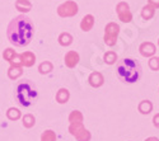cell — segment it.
Here are the masks:
<instances>
[{
  "mask_svg": "<svg viewBox=\"0 0 159 141\" xmlns=\"http://www.w3.org/2000/svg\"><path fill=\"white\" fill-rule=\"evenodd\" d=\"M116 60H117V55L115 52H112V51H110V52H107L104 55V61L107 64H110V65H111V64H113Z\"/></svg>",
  "mask_w": 159,
  "mask_h": 141,
  "instance_id": "ac0fdd59",
  "label": "cell"
},
{
  "mask_svg": "<svg viewBox=\"0 0 159 141\" xmlns=\"http://www.w3.org/2000/svg\"><path fill=\"white\" fill-rule=\"evenodd\" d=\"M149 3H150V5H153L154 8H155V7L159 8V0H149Z\"/></svg>",
  "mask_w": 159,
  "mask_h": 141,
  "instance_id": "603a6c76",
  "label": "cell"
},
{
  "mask_svg": "<svg viewBox=\"0 0 159 141\" xmlns=\"http://www.w3.org/2000/svg\"><path fill=\"white\" fill-rule=\"evenodd\" d=\"M154 52H155V46L153 43H150V42H145V43H143L140 46V54L143 56H145V57L154 55Z\"/></svg>",
  "mask_w": 159,
  "mask_h": 141,
  "instance_id": "ba28073f",
  "label": "cell"
},
{
  "mask_svg": "<svg viewBox=\"0 0 159 141\" xmlns=\"http://www.w3.org/2000/svg\"><path fill=\"white\" fill-rule=\"evenodd\" d=\"M33 33H34L33 23L28 17H25V15L16 17L9 23L8 31H7L8 40L16 47L27 46L32 40Z\"/></svg>",
  "mask_w": 159,
  "mask_h": 141,
  "instance_id": "6da1fadb",
  "label": "cell"
},
{
  "mask_svg": "<svg viewBox=\"0 0 159 141\" xmlns=\"http://www.w3.org/2000/svg\"><path fill=\"white\" fill-rule=\"evenodd\" d=\"M122 8H124V10L121 9L120 5H117V14H118V17H120V19L122 22H130L132 19V15H131V13L129 10V5L126 3H122Z\"/></svg>",
  "mask_w": 159,
  "mask_h": 141,
  "instance_id": "8992f818",
  "label": "cell"
},
{
  "mask_svg": "<svg viewBox=\"0 0 159 141\" xmlns=\"http://www.w3.org/2000/svg\"><path fill=\"white\" fill-rule=\"evenodd\" d=\"M145 141H159V140H158V139H155V137H150V139L145 140Z\"/></svg>",
  "mask_w": 159,
  "mask_h": 141,
  "instance_id": "d4e9b609",
  "label": "cell"
},
{
  "mask_svg": "<svg viewBox=\"0 0 159 141\" xmlns=\"http://www.w3.org/2000/svg\"><path fill=\"white\" fill-rule=\"evenodd\" d=\"M19 116H20V112L17 108H10L8 111V117L10 120H17V118H19Z\"/></svg>",
  "mask_w": 159,
  "mask_h": 141,
  "instance_id": "ffe728a7",
  "label": "cell"
},
{
  "mask_svg": "<svg viewBox=\"0 0 159 141\" xmlns=\"http://www.w3.org/2000/svg\"><path fill=\"white\" fill-rule=\"evenodd\" d=\"M118 31H120V27L116 23H110L106 27V33H104V42L108 46H112L116 43V38L118 34Z\"/></svg>",
  "mask_w": 159,
  "mask_h": 141,
  "instance_id": "277c9868",
  "label": "cell"
},
{
  "mask_svg": "<svg viewBox=\"0 0 159 141\" xmlns=\"http://www.w3.org/2000/svg\"><path fill=\"white\" fill-rule=\"evenodd\" d=\"M16 97L18 102L23 107H30L33 104L37 99V90L36 86L31 83V80H24L17 86L16 90Z\"/></svg>",
  "mask_w": 159,
  "mask_h": 141,
  "instance_id": "3957f363",
  "label": "cell"
},
{
  "mask_svg": "<svg viewBox=\"0 0 159 141\" xmlns=\"http://www.w3.org/2000/svg\"><path fill=\"white\" fill-rule=\"evenodd\" d=\"M149 65H150V68L152 69H158L159 68V62H158V59H152L150 61H149Z\"/></svg>",
  "mask_w": 159,
  "mask_h": 141,
  "instance_id": "7402d4cb",
  "label": "cell"
},
{
  "mask_svg": "<svg viewBox=\"0 0 159 141\" xmlns=\"http://www.w3.org/2000/svg\"><path fill=\"white\" fill-rule=\"evenodd\" d=\"M52 70V65L48 62V61H45L43 64H41L39 65V73L41 74H47V73H50Z\"/></svg>",
  "mask_w": 159,
  "mask_h": 141,
  "instance_id": "e0dca14e",
  "label": "cell"
},
{
  "mask_svg": "<svg viewBox=\"0 0 159 141\" xmlns=\"http://www.w3.org/2000/svg\"><path fill=\"white\" fill-rule=\"evenodd\" d=\"M89 82H90V85H93V86H101L103 83V78L99 73H93L90 75Z\"/></svg>",
  "mask_w": 159,
  "mask_h": 141,
  "instance_id": "30bf717a",
  "label": "cell"
},
{
  "mask_svg": "<svg viewBox=\"0 0 159 141\" xmlns=\"http://www.w3.org/2000/svg\"><path fill=\"white\" fill-rule=\"evenodd\" d=\"M79 61V55L75 52V51H70V52L66 54L65 56V64L68 68H74Z\"/></svg>",
  "mask_w": 159,
  "mask_h": 141,
  "instance_id": "52a82bcc",
  "label": "cell"
},
{
  "mask_svg": "<svg viewBox=\"0 0 159 141\" xmlns=\"http://www.w3.org/2000/svg\"><path fill=\"white\" fill-rule=\"evenodd\" d=\"M139 111L141 113H149L152 111V103L149 100H143L139 106Z\"/></svg>",
  "mask_w": 159,
  "mask_h": 141,
  "instance_id": "2e32d148",
  "label": "cell"
},
{
  "mask_svg": "<svg viewBox=\"0 0 159 141\" xmlns=\"http://www.w3.org/2000/svg\"><path fill=\"white\" fill-rule=\"evenodd\" d=\"M57 13L60 17H73L78 13V5L74 2H66L57 8Z\"/></svg>",
  "mask_w": 159,
  "mask_h": 141,
  "instance_id": "5b68a950",
  "label": "cell"
},
{
  "mask_svg": "<svg viewBox=\"0 0 159 141\" xmlns=\"http://www.w3.org/2000/svg\"><path fill=\"white\" fill-rule=\"evenodd\" d=\"M154 125L157 127H159V114H157V116L154 117Z\"/></svg>",
  "mask_w": 159,
  "mask_h": 141,
  "instance_id": "cb8c5ba5",
  "label": "cell"
},
{
  "mask_svg": "<svg viewBox=\"0 0 159 141\" xmlns=\"http://www.w3.org/2000/svg\"><path fill=\"white\" fill-rule=\"evenodd\" d=\"M93 24H94V18L93 15H85L80 23V28L84 31V32H88L92 29V27H93Z\"/></svg>",
  "mask_w": 159,
  "mask_h": 141,
  "instance_id": "9c48e42d",
  "label": "cell"
},
{
  "mask_svg": "<svg viewBox=\"0 0 159 141\" xmlns=\"http://www.w3.org/2000/svg\"><path fill=\"white\" fill-rule=\"evenodd\" d=\"M117 75L125 83H136L141 76V66L138 60L126 57L117 64Z\"/></svg>",
  "mask_w": 159,
  "mask_h": 141,
  "instance_id": "7a4b0ae2",
  "label": "cell"
},
{
  "mask_svg": "<svg viewBox=\"0 0 159 141\" xmlns=\"http://www.w3.org/2000/svg\"><path fill=\"white\" fill-rule=\"evenodd\" d=\"M141 15L144 19H150L153 15H154V8L152 5H147L143 8V11H141Z\"/></svg>",
  "mask_w": 159,
  "mask_h": 141,
  "instance_id": "8fae6325",
  "label": "cell"
},
{
  "mask_svg": "<svg viewBox=\"0 0 159 141\" xmlns=\"http://www.w3.org/2000/svg\"><path fill=\"white\" fill-rule=\"evenodd\" d=\"M56 140V137H55V134L52 132V131H46V132H43V135H42V139H41V141H55Z\"/></svg>",
  "mask_w": 159,
  "mask_h": 141,
  "instance_id": "d6986e66",
  "label": "cell"
},
{
  "mask_svg": "<svg viewBox=\"0 0 159 141\" xmlns=\"http://www.w3.org/2000/svg\"><path fill=\"white\" fill-rule=\"evenodd\" d=\"M16 7L20 11H30L31 10V4L27 2V0H18Z\"/></svg>",
  "mask_w": 159,
  "mask_h": 141,
  "instance_id": "7c38bea8",
  "label": "cell"
},
{
  "mask_svg": "<svg viewBox=\"0 0 159 141\" xmlns=\"http://www.w3.org/2000/svg\"><path fill=\"white\" fill-rule=\"evenodd\" d=\"M56 99H57L59 103H65V102L69 99V92L66 90V89H60L57 95H56Z\"/></svg>",
  "mask_w": 159,
  "mask_h": 141,
  "instance_id": "4fadbf2b",
  "label": "cell"
},
{
  "mask_svg": "<svg viewBox=\"0 0 159 141\" xmlns=\"http://www.w3.org/2000/svg\"><path fill=\"white\" fill-rule=\"evenodd\" d=\"M22 60H23V64L25 66H31L34 62V55L31 54V52H25V54L22 55Z\"/></svg>",
  "mask_w": 159,
  "mask_h": 141,
  "instance_id": "5bb4252c",
  "label": "cell"
},
{
  "mask_svg": "<svg viewBox=\"0 0 159 141\" xmlns=\"http://www.w3.org/2000/svg\"><path fill=\"white\" fill-rule=\"evenodd\" d=\"M33 123H34V118L31 116V114H27V116H24V118H23V125H24L25 127H32Z\"/></svg>",
  "mask_w": 159,
  "mask_h": 141,
  "instance_id": "44dd1931",
  "label": "cell"
},
{
  "mask_svg": "<svg viewBox=\"0 0 159 141\" xmlns=\"http://www.w3.org/2000/svg\"><path fill=\"white\" fill-rule=\"evenodd\" d=\"M59 41H60V45H62V46H69L73 42V37L69 33H62L59 37Z\"/></svg>",
  "mask_w": 159,
  "mask_h": 141,
  "instance_id": "9a60e30c",
  "label": "cell"
}]
</instances>
